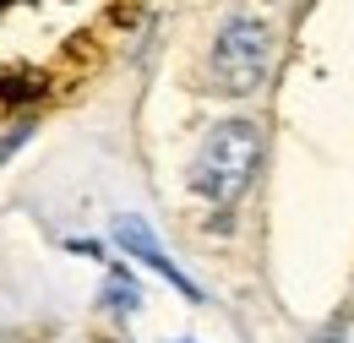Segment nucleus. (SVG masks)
I'll use <instances>...</instances> for the list:
<instances>
[{
	"label": "nucleus",
	"mask_w": 354,
	"mask_h": 343,
	"mask_svg": "<svg viewBox=\"0 0 354 343\" xmlns=\"http://www.w3.org/2000/svg\"><path fill=\"white\" fill-rule=\"evenodd\" d=\"M262 158V131L251 120H218V126L202 136L196 147V164H191V191L213 207H234L257 174Z\"/></svg>",
	"instance_id": "f257e3e1"
},
{
	"label": "nucleus",
	"mask_w": 354,
	"mask_h": 343,
	"mask_svg": "<svg viewBox=\"0 0 354 343\" xmlns=\"http://www.w3.org/2000/svg\"><path fill=\"white\" fill-rule=\"evenodd\" d=\"M272 60V33L262 17H229L218 44H213V82L223 93H257L267 82Z\"/></svg>",
	"instance_id": "f03ea898"
},
{
	"label": "nucleus",
	"mask_w": 354,
	"mask_h": 343,
	"mask_svg": "<svg viewBox=\"0 0 354 343\" xmlns=\"http://www.w3.org/2000/svg\"><path fill=\"white\" fill-rule=\"evenodd\" d=\"M109 234H115V245H120V251H131V257H136V261H147V267H153L158 278H169V284H175L185 300H202V289H196V284H191V278L180 272V261L169 257L164 245H158V234H153V229H147L142 218H131V213H126V218H115V223H109Z\"/></svg>",
	"instance_id": "7ed1b4c3"
},
{
	"label": "nucleus",
	"mask_w": 354,
	"mask_h": 343,
	"mask_svg": "<svg viewBox=\"0 0 354 343\" xmlns=\"http://www.w3.org/2000/svg\"><path fill=\"white\" fill-rule=\"evenodd\" d=\"M104 305H115V310H136V284H131V272H126V267H109Z\"/></svg>",
	"instance_id": "20e7f679"
},
{
	"label": "nucleus",
	"mask_w": 354,
	"mask_h": 343,
	"mask_svg": "<svg viewBox=\"0 0 354 343\" xmlns=\"http://www.w3.org/2000/svg\"><path fill=\"white\" fill-rule=\"evenodd\" d=\"M28 136H33L28 126H22V131H6V136H0V164H6V158H11V153H17L22 142H28Z\"/></svg>",
	"instance_id": "39448f33"
},
{
	"label": "nucleus",
	"mask_w": 354,
	"mask_h": 343,
	"mask_svg": "<svg viewBox=\"0 0 354 343\" xmlns=\"http://www.w3.org/2000/svg\"><path fill=\"white\" fill-rule=\"evenodd\" d=\"M322 343H354V322H338V327H333Z\"/></svg>",
	"instance_id": "423d86ee"
}]
</instances>
